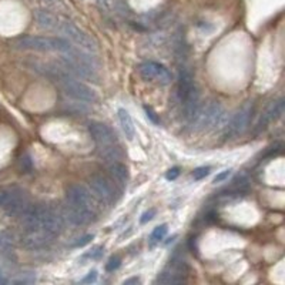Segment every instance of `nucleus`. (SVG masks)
Instances as JSON below:
<instances>
[{
    "mask_svg": "<svg viewBox=\"0 0 285 285\" xmlns=\"http://www.w3.org/2000/svg\"><path fill=\"white\" fill-rule=\"evenodd\" d=\"M283 114H284V99H280L278 101L273 103V104L268 107V110L262 114L260 123H258V127H257L258 131L264 130V128L271 123V122L278 120Z\"/></svg>",
    "mask_w": 285,
    "mask_h": 285,
    "instance_id": "2eb2a0df",
    "label": "nucleus"
},
{
    "mask_svg": "<svg viewBox=\"0 0 285 285\" xmlns=\"http://www.w3.org/2000/svg\"><path fill=\"white\" fill-rule=\"evenodd\" d=\"M88 186H90V193L93 194V197L103 201V203H109L114 197L113 186L109 183V180L106 177H103L100 174L90 177Z\"/></svg>",
    "mask_w": 285,
    "mask_h": 285,
    "instance_id": "1a4fd4ad",
    "label": "nucleus"
},
{
    "mask_svg": "<svg viewBox=\"0 0 285 285\" xmlns=\"http://www.w3.org/2000/svg\"><path fill=\"white\" fill-rule=\"evenodd\" d=\"M35 17H36V22L41 29H46V30H51V29H56L59 25V20L57 17L53 14V13L47 12V10H43V9H39L35 13Z\"/></svg>",
    "mask_w": 285,
    "mask_h": 285,
    "instance_id": "dca6fc26",
    "label": "nucleus"
},
{
    "mask_svg": "<svg viewBox=\"0 0 285 285\" xmlns=\"http://www.w3.org/2000/svg\"><path fill=\"white\" fill-rule=\"evenodd\" d=\"M36 281V275L33 273H25L20 275V278L13 280L14 284H33Z\"/></svg>",
    "mask_w": 285,
    "mask_h": 285,
    "instance_id": "412c9836",
    "label": "nucleus"
},
{
    "mask_svg": "<svg viewBox=\"0 0 285 285\" xmlns=\"http://www.w3.org/2000/svg\"><path fill=\"white\" fill-rule=\"evenodd\" d=\"M7 283V278L4 277V274L0 271V284H6Z\"/></svg>",
    "mask_w": 285,
    "mask_h": 285,
    "instance_id": "473e14b6",
    "label": "nucleus"
},
{
    "mask_svg": "<svg viewBox=\"0 0 285 285\" xmlns=\"http://www.w3.org/2000/svg\"><path fill=\"white\" fill-rule=\"evenodd\" d=\"M197 88L196 86V81H194V77H193V73L188 70V69H181L180 73H178V84H177V93H178V97L180 100L186 99L187 96L194 91Z\"/></svg>",
    "mask_w": 285,
    "mask_h": 285,
    "instance_id": "4468645a",
    "label": "nucleus"
},
{
    "mask_svg": "<svg viewBox=\"0 0 285 285\" xmlns=\"http://www.w3.org/2000/svg\"><path fill=\"white\" fill-rule=\"evenodd\" d=\"M144 112H146V114H147V117H149V120L153 124H160V120H159V117L156 116V113L153 112L150 107H147V106H144Z\"/></svg>",
    "mask_w": 285,
    "mask_h": 285,
    "instance_id": "a878e982",
    "label": "nucleus"
},
{
    "mask_svg": "<svg viewBox=\"0 0 285 285\" xmlns=\"http://www.w3.org/2000/svg\"><path fill=\"white\" fill-rule=\"evenodd\" d=\"M94 238V236L93 234H87V236L81 237V238H79L77 241H76L75 244H73V247L75 248H81L84 247V245H87L91 240Z\"/></svg>",
    "mask_w": 285,
    "mask_h": 285,
    "instance_id": "b1692460",
    "label": "nucleus"
},
{
    "mask_svg": "<svg viewBox=\"0 0 285 285\" xmlns=\"http://www.w3.org/2000/svg\"><path fill=\"white\" fill-rule=\"evenodd\" d=\"M117 114H119V122H120V125L123 128V133L128 140H133L134 134H136V128H134V123L131 120V116L124 109H120Z\"/></svg>",
    "mask_w": 285,
    "mask_h": 285,
    "instance_id": "a211bd4d",
    "label": "nucleus"
},
{
    "mask_svg": "<svg viewBox=\"0 0 285 285\" xmlns=\"http://www.w3.org/2000/svg\"><path fill=\"white\" fill-rule=\"evenodd\" d=\"M138 72L143 79L146 80H157L162 84H168L171 81V73L170 70L160 63L146 62L140 64Z\"/></svg>",
    "mask_w": 285,
    "mask_h": 285,
    "instance_id": "6e6552de",
    "label": "nucleus"
},
{
    "mask_svg": "<svg viewBox=\"0 0 285 285\" xmlns=\"http://www.w3.org/2000/svg\"><path fill=\"white\" fill-rule=\"evenodd\" d=\"M53 240H54L53 237L41 230H25L23 236L20 238V243L27 249L38 251V249L49 247Z\"/></svg>",
    "mask_w": 285,
    "mask_h": 285,
    "instance_id": "9b49d317",
    "label": "nucleus"
},
{
    "mask_svg": "<svg viewBox=\"0 0 285 285\" xmlns=\"http://www.w3.org/2000/svg\"><path fill=\"white\" fill-rule=\"evenodd\" d=\"M44 69H46L44 75L47 77L56 79L67 96L79 100V101H87V103H93L97 100V94L91 87L79 81L69 72H64L60 67H44Z\"/></svg>",
    "mask_w": 285,
    "mask_h": 285,
    "instance_id": "f257e3e1",
    "label": "nucleus"
},
{
    "mask_svg": "<svg viewBox=\"0 0 285 285\" xmlns=\"http://www.w3.org/2000/svg\"><path fill=\"white\" fill-rule=\"evenodd\" d=\"M20 164H22V170H23L25 173H29V171L32 170V160H30V157H29V156L23 157V159H22V162H20Z\"/></svg>",
    "mask_w": 285,
    "mask_h": 285,
    "instance_id": "bb28decb",
    "label": "nucleus"
},
{
    "mask_svg": "<svg viewBox=\"0 0 285 285\" xmlns=\"http://www.w3.org/2000/svg\"><path fill=\"white\" fill-rule=\"evenodd\" d=\"M103 247H94L88 254H87L86 257H88V258H99V257H101V254H103Z\"/></svg>",
    "mask_w": 285,
    "mask_h": 285,
    "instance_id": "c756f323",
    "label": "nucleus"
},
{
    "mask_svg": "<svg viewBox=\"0 0 285 285\" xmlns=\"http://www.w3.org/2000/svg\"><path fill=\"white\" fill-rule=\"evenodd\" d=\"M56 29L59 30L60 35L64 36L66 40L72 41L79 49L84 50V51L90 53V54H93V53H96V51L99 50L97 43H96L94 39L91 38L88 33H86L84 30H81L80 27H77L75 23L69 22V20L60 22Z\"/></svg>",
    "mask_w": 285,
    "mask_h": 285,
    "instance_id": "39448f33",
    "label": "nucleus"
},
{
    "mask_svg": "<svg viewBox=\"0 0 285 285\" xmlns=\"http://www.w3.org/2000/svg\"><path fill=\"white\" fill-rule=\"evenodd\" d=\"M227 119L224 107L218 101H210L204 106L200 104L194 117L188 122L196 131H211L223 127Z\"/></svg>",
    "mask_w": 285,
    "mask_h": 285,
    "instance_id": "f03ea898",
    "label": "nucleus"
},
{
    "mask_svg": "<svg viewBox=\"0 0 285 285\" xmlns=\"http://www.w3.org/2000/svg\"><path fill=\"white\" fill-rule=\"evenodd\" d=\"M110 174H112V177L119 183V184H127V181H128V170H127V167L122 164V163H112L110 164Z\"/></svg>",
    "mask_w": 285,
    "mask_h": 285,
    "instance_id": "6ab92c4d",
    "label": "nucleus"
},
{
    "mask_svg": "<svg viewBox=\"0 0 285 285\" xmlns=\"http://www.w3.org/2000/svg\"><path fill=\"white\" fill-rule=\"evenodd\" d=\"M29 205L30 201L23 188L13 186L0 190V207L9 217L19 218Z\"/></svg>",
    "mask_w": 285,
    "mask_h": 285,
    "instance_id": "20e7f679",
    "label": "nucleus"
},
{
    "mask_svg": "<svg viewBox=\"0 0 285 285\" xmlns=\"http://www.w3.org/2000/svg\"><path fill=\"white\" fill-rule=\"evenodd\" d=\"M167 231H168V225H167V224H162V225L156 227L154 231L151 233V237H150V245L154 247L157 243H160L163 238L165 237Z\"/></svg>",
    "mask_w": 285,
    "mask_h": 285,
    "instance_id": "aec40b11",
    "label": "nucleus"
},
{
    "mask_svg": "<svg viewBox=\"0 0 285 285\" xmlns=\"http://www.w3.org/2000/svg\"><path fill=\"white\" fill-rule=\"evenodd\" d=\"M66 218L73 225H87L94 220V212L90 208L67 204L66 205Z\"/></svg>",
    "mask_w": 285,
    "mask_h": 285,
    "instance_id": "ddd939ff",
    "label": "nucleus"
},
{
    "mask_svg": "<svg viewBox=\"0 0 285 285\" xmlns=\"http://www.w3.org/2000/svg\"><path fill=\"white\" fill-rule=\"evenodd\" d=\"M252 112H254V107H252L251 103H247L244 107H241V109L234 114V117L231 119V122L227 124L225 137H227V138H233V137L241 136L248 128L249 120H251V117H252Z\"/></svg>",
    "mask_w": 285,
    "mask_h": 285,
    "instance_id": "0eeeda50",
    "label": "nucleus"
},
{
    "mask_svg": "<svg viewBox=\"0 0 285 285\" xmlns=\"http://www.w3.org/2000/svg\"><path fill=\"white\" fill-rule=\"evenodd\" d=\"M133 284H140V280L137 278V277H134V278H130V280H125L124 281V285H133Z\"/></svg>",
    "mask_w": 285,
    "mask_h": 285,
    "instance_id": "2f4dec72",
    "label": "nucleus"
},
{
    "mask_svg": "<svg viewBox=\"0 0 285 285\" xmlns=\"http://www.w3.org/2000/svg\"><path fill=\"white\" fill-rule=\"evenodd\" d=\"M66 201L70 205L93 210V194L84 186L73 184L66 190Z\"/></svg>",
    "mask_w": 285,
    "mask_h": 285,
    "instance_id": "9d476101",
    "label": "nucleus"
},
{
    "mask_svg": "<svg viewBox=\"0 0 285 285\" xmlns=\"http://www.w3.org/2000/svg\"><path fill=\"white\" fill-rule=\"evenodd\" d=\"M122 265V261L119 257H112L109 262H107V265H106V270L109 271V273H112V271H116L119 267Z\"/></svg>",
    "mask_w": 285,
    "mask_h": 285,
    "instance_id": "5701e85b",
    "label": "nucleus"
},
{
    "mask_svg": "<svg viewBox=\"0 0 285 285\" xmlns=\"http://www.w3.org/2000/svg\"><path fill=\"white\" fill-rule=\"evenodd\" d=\"M35 217H36L38 230L47 233L53 238L60 236L63 230V220L56 212V210H53L49 205L38 204L35 205Z\"/></svg>",
    "mask_w": 285,
    "mask_h": 285,
    "instance_id": "423d86ee",
    "label": "nucleus"
},
{
    "mask_svg": "<svg viewBox=\"0 0 285 285\" xmlns=\"http://www.w3.org/2000/svg\"><path fill=\"white\" fill-rule=\"evenodd\" d=\"M88 133L93 137L97 146H106V144H116L117 137L112 128L100 122H91L88 124Z\"/></svg>",
    "mask_w": 285,
    "mask_h": 285,
    "instance_id": "f8f14e48",
    "label": "nucleus"
},
{
    "mask_svg": "<svg viewBox=\"0 0 285 285\" xmlns=\"http://www.w3.org/2000/svg\"><path fill=\"white\" fill-rule=\"evenodd\" d=\"M97 151H99L100 157L106 163L112 164V163H117L122 157L120 149L116 144H106V146H97Z\"/></svg>",
    "mask_w": 285,
    "mask_h": 285,
    "instance_id": "f3484780",
    "label": "nucleus"
},
{
    "mask_svg": "<svg viewBox=\"0 0 285 285\" xmlns=\"http://www.w3.org/2000/svg\"><path fill=\"white\" fill-rule=\"evenodd\" d=\"M210 171H211V167H208V165H203V167H199V168H196V170H194L193 177H194V180L200 181V180L205 178V177L210 174Z\"/></svg>",
    "mask_w": 285,
    "mask_h": 285,
    "instance_id": "4be33fe9",
    "label": "nucleus"
},
{
    "mask_svg": "<svg viewBox=\"0 0 285 285\" xmlns=\"http://www.w3.org/2000/svg\"><path fill=\"white\" fill-rule=\"evenodd\" d=\"M154 217H156V210H154V208H150L149 211H146V212L141 215V218H140V223L147 224L149 221H151Z\"/></svg>",
    "mask_w": 285,
    "mask_h": 285,
    "instance_id": "393cba45",
    "label": "nucleus"
},
{
    "mask_svg": "<svg viewBox=\"0 0 285 285\" xmlns=\"http://www.w3.org/2000/svg\"><path fill=\"white\" fill-rule=\"evenodd\" d=\"M97 280V271L96 270H93V271H90L87 277H84L83 280H81V283L83 284H90V283H94Z\"/></svg>",
    "mask_w": 285,
    "mask_h": 285,
    "instance_id": "cd10ccee",
    "label": "nucleus"
},
{
    "mask_svg": "<svg viewBox=\"0 0 285 285\" xmlns=\"http://www.w3.org/2000/svg\"><path fill=\"white\" fill-rule=\"evenodd\" d=\"M178 174H180V168H178V167H174L171 170H168V173L165 174V178H167V180H175V178L178 177Z\"/></svg>",
    "mask_w": 285,
    "mask_h": 285,
    "instance_id": "7c9ffc66",
    "label": "nucleus"
},
{
    "mask_svg": "<svg viewBox=\"0 0 285 285\" xmlns=\"http://www.w3.org/2000/svg\"><path fill=\"white\" fill-rule=\"evenodd\" d=\"M230 174H231V170H225L223 173L217 174L215 178H214V184H218V183H221L224 180H227V178L230 177Z\"/></svg>",
    "mask_w": 285,
    "mask_h": 285,
    "instance_id": "c85d7f7f",
    "label": "nucleus"
},
{
    "mask_svg": "<svg viewBox=\"0 0 285 285\" xmlns=\"http://www.w3.org/2000/svg\"><path fill=\"white\" fill-rule=\"evenodd\" d=\"M13 46L19 50H35V51H59L69 53L72 44L69 40L62 38H46V36H23L17 39Z\"/></svg>",
    "mask_w": 285,
    "mask_h": 285,
    "instance_id": "7ed1b4c3",
    "label": "nucleus"
}]
</instances>
